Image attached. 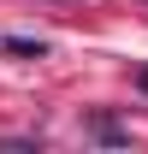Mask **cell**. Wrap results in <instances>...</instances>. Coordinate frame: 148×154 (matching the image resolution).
I'll return each instance as SVG.
<instances>
[{
  "label": "cell",
  "instance_id": "obj_2",
  "mask_svg": "<svg viewBox=\"0 0 148 154\" xmlns=\"http://www.w3.org/2000/svg\"><path fill=\"white\" fill-rule=\"evenodd\" d=\"M136 83H142V89H148V71H142V77H136Z\"/></svg>",
  "mask_w": 148,
  "mask_h": 154
},
{
  "label": "cell",
  "instance_id": "obj_1",
  "mask_svg": "<svg viewBox=\"0 0 148 154\" xmlns=\"http://www.w3.org/2000/svg\"><path fill=\"white\" fill-rule=\"evenodd\" d=\"M89 136H95V142H107V148H119V142H130V131H125V125H119L113 113H95V119H89Z\"/></svg>",
  "mask_w": 148,
  "mask_h": 154
},
{
  "label": "cell",
  "instance_id": "obj_3",
  "mask_svg": "<svg viewBox=\"0 0 148 154\" xmlns=\"http://www.w3.org/2000/svg\"><path fill=\"white\" fill-rule=\"evenodd\" d=\"M142 6H148V0H142Z\"/></svg>",
  "mask_w": 148,
  "mask_h": 154
}]
</instances>
